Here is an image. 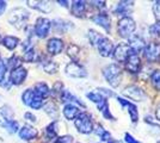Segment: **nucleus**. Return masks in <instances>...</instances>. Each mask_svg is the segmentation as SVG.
<instances>
[{
	"mask_svg": "<svg viewBox=\"0 0 160 143\" xmlns=\"http://www.w3.org/2000/svg\"><path fill=\"white\" fill-rule=\"evenodd\" d=\"M97 48H98L99 54L102 55V56H104V57L110 56L113 51L112 42L110 41L109 38H107V37H102V40H100V41L98 42V44H97Z\"/></svg>",
	"mask_w": 160,
	"mask_h": 143,
	"instance_id": "9d476101",
	"label": "nucleus"
},
{
	"mask_svg": "<svg viewBox=\"0 0 160 143\" xmlns=\"http://www.w3.org/2000/svg\"><path fill=\"white\" fill-rule=\"evenodd\" d=\"M151 81L152 85L157 89H160V70H154L151 75Z\"/></svg>",
	"mask_w": 160,
	"mask_h": 143,
	"instance_id": "f704fd0d",
	"label": "nucleus"
},
{
	"mask_svg": "<svg viewBox=\"0 0 160 143\" xmlns=\"http://www.w3.org/2000/svg\"><path fill=\"white\" fill-rule=\"evenodd\" d=\"M86 97L91 100V102H96L97 105H99V104H102V102H104V100H107L103 95L100 94V93H98V92H90V93H87Z\"/></svg>",
	"mask_w": 160,
	"mask_h": 143,
	"instance_id": "2f4dec72",
	"label": "nucleus"
},
{
	"mask_svg": "<svg viewBox=\"0 0 160 143\" xmlns=\"http://www.w3.org/2000/svg\"><path fill=\"white\" fill-rule=\"evenodd\" d=\"M128 45H129V49H130V55H138V53L143 50L145 41L141 37H133Z\"/></svg>",
	"mask_w": 160,
	"mask_h": 143,
	"instance_id": "dca6fc26",
	"label": "nucleus"
},
{
	"mask_svg": "<svg viewBox=\"0 0 160 143\" xmlns=\"http://www.w3.org/2000/svg\"><path fill=\"white\" fill-rule=\"evenodd\" d=\"M92 4H96V6L98 7H103L104 4H105V1H92Z\"/></svg>",
	"mask_w": 160,
	"mask_h": 143,
	"instance_id": "3c124183",
	"label": "nucleus"
},
{
	"mask_svg": "<svg viewBox=\"0 0 160 143\" xmlns=\"http://www.w3.org/2000/svg\"><path fill=\"white\" fill-rule=\"evenodd\" d=\"M143 55L149 62L160 61V44L159 43H148L143 48Z\"/></svg>",
	"mask_w": 160,
	"mask_h": 143,
	"instance_id": "39448f33",
	"label": "nucleus"
},
{
	"mask_svg": "<svg viewBox=\"0 0 160 143\" xmlns=\"http://www.w3.org/2000/svg\"><path fill=\"white\" fill-rule=\"evenodd\" d=\"M149 32L154 37H160V21L155 23V24H153L152 26L149 27Z\"/></svg>",
	"mask_w": 160,
	"mask_h": 143,
	"instance_id": "4c0bfd02",
	"label": "nucleus"
},
{
	"mask_svg": "<svg viewBox=\"0 0 160 143\" xmlns=\"http://www.w3.org/2000/svg\"><path fill=\"white\" fill-rule=\"evenodd\" d=\"M124 141L127 143H141L140 141H138L135 137H133L130 134H128V132L124 134Z\"/></svg>",
	"mask_w": 160,
	"mask_h": 143,
	"instance_id": "37998d69",
	"label": "nucleus"
},
{
	"mask_svg": "<svg viewBox=\"0 0 160 143\" xmlns=\"http://www.w3.org/2000/svg\"><path fill=\"white\" fill-rule=\"evenodd\" d=\"M126 68L130 73H138L141 68V60L138 55H129V57L126 61Z\"/></svg>",
	"mask_w": 160,
	"mask_h": 143,
	"instance_id": "f8f14e48",
	"label": "nucleus"
},
{
	"mask_svg": "<svg viewBox=\"0 0 160 143\" xmlns=\"http://www.w3.org/2000/svg\"><path fill=\"white\" fill-rule=\"evenodd\" d=\"M35 93L41 97V98H46L49 93H50V89L48 87V85L46 82H38L35 85Z\"/></svg>",
	"mask_w": 160,
	"mask_h": 143,
	"instance_id": "4be33fe9",
	"label": "nucleus"
},
{
	"mask_svg": "<svg viewBox=\"0 0 160 143\" xmlns=\"http://www.w3.org/2000/svg\"><path fill=\"white\" fill-rule=\"evenodd\" d=\"M58 143H73V137L72 136H62L58 138Z\"/></svg>",
	"mask_w": 160,
	"mask_h": 143,
	"instance_id": "c03bdc74",
	"label": "nucleus"
},
{
	"mask_svg": "<svg viewBox=\"0 0 160 143\" xmlns=\"http://www.w3.org/2000/svg\"><path fill=\"white\" fill-rule=\"evenodd\" d=\"M134 2L133 1H120L115 10H113V13L115 14H122L124 17H128V14L133 11Z\"/></svg>",
	"mask_w": 160,
	"mask_h": 143,
	"instance_id": "ddd939ff",
	"label": "nucleus"
},
{
	"mask_svg": "<svg viewBox=\"0 0 160 143\" xmlns=\"http://www.w3.org/2000/svg\"><path fill=\"white\" fill-rule=\"evenodd\" d=\"M153 11H154L155 17H157V19H159V21H160V0H159V1H155V2H154Z\"/></svg>",
	"mask_w": 160,
	"mask_h": 143,
	"instance_id": "79ce46f5",
	"label": "nucleus"
},
{
	"mask_svg": "<svg viewBox=\"0 0 160 143\" xmlns=\"http://www.w3.org/2000/svg\"><path fill=\"white\" fill-rule=\"evenodd\" d=\"M103 75L112 87H117L122 79V70L118 64L111 63L103 68Z\"/></svg>",
	"mask_w": 160,
	"mask_h": 143,
	"instance_id": "f257e3e1",
	"label": "nucleus"
},
{
	"mask_svg": "<svg viewBox=\"0 0 160 143\" xmlns=\"http://www.w3.org/2000/svg\"><path fill=\"white\" fill-rule=\"evenodd\" d=\"M97 107H98V110L102 112V115L105 117L107 119L113 121V117L111 116V113H110V111H109V104H108L107 100H104V102H102V104H99V105H97Z\"/></svg>",
	"mask_w": 160,
	"mask_h": 143,
	"instance_id": "bb28decb",
	"label": "nucleus"
},
{
	"mask_svg": "<svg viewBox=\"0 0 160 143\" xmlns=\"http://www.w3.org/2000/svg\"><path fill=\"white\" fill-rule=\"evenodd\" d=\"M28 4L32 8H36V10H38L41 12H44V13H48L53 10V5L49 1H28Z\"/></svg>",
	"mask_w": 160,
	"mask_h": 143,
	"instance_id": "a211bd4d",
	"label": "nucleus"
},
{
	"mask_svg": "<svg viewBox=\"0 0 160 143\" xmlns=\"http://www.w3.org/2000/svg\"><path fill=\"white\" fill-rule=\"evenodd\" d=\"M0 125L2 126V128H5L7 130V132H10V134H14L18 128H19V125H18V122H16V121H5V122H0Z\"/></svg>",
	"mask_w": 160,
	"mask_h": 143,
	"instance_id": "b1692460",
	"label": "nucleus"
},
{
	"mask_svg": "<svg viewBox=\"0 0 160 143\" xmlns=\"http://www.w3.org/2000/svg\"><path fill=\"white\" fill-rule=\"evenodd\" d=\"M75 128L81 134H90L93 130V123L91 121V117L86 112H81L78 115L77 119L74 121Z\"/></svg>",
	"mask_w": 160,
	"mask_h": 143,
	"instance_id": "7ed1b4c3",
	"label": "nucleus"
},
{
	"mask_svg": "<svg viewBox=\"0 0 160 143\" xmlns=\"http://www.w3.org/2000/svg\"><path fill=\"white\" fill-rule=\"evenodd\" d=\"M54 27L56 31H60V32H65L66 30L73 27V23L71 21H62V19H56L54 21Z\"/></svg>",
	"mask_w": 160,
	"mask_h": 143,
	"instance_id": "5701e85b",
	"label": "nucleus"
},
{
	"mask_svg": "<svg viewBox=\"0 0 160 143\" xmlns=\"http://www.w3.org/2000/svg\"><path fill=\"white\" fill-rule=\"evenodd\" d=\"M28 19H29V12H28L25 8H23V7L13 8V10L10 12V16H8L10 23L17 27L23 26L24 23H25Z\"/></svg>",
	"mask_w": 160,
	"mask_h": 143,
	"instance_id": "20e7f679",
	"label": "nucleus"
},
{
	"mask_svg": "<svg viewBox=\"0 0 160 143\" xmlns=\"http://www.w3.org/2000/svg\"><path fill=\"white\" fill-rule=\"evenodd\" d=\"M92 21L97 24V25H99L102 26L103 29H105L107 31H110V27H111V19H110V17L108 16L107 13H98L96 14L94 17H92Z\"/></svg>",
	"mask_w": 160,
	"mask_h": 143,
	"instance_id": "2eb2a0df",
	"label": "nucleus"
},
{
	"mask_svg": "<svg viewBox=\"0 0 160 143\" xmlns=\"http://www.w3.org/2000/svg\"><path fill=\"white\" fill-rule=\"evenodd\" d=\"M24 117H25V119H28V121H31V122H36V117L33 116L31 112H27V113L24 115Z\"/></svg>",
	"mask_w": 160,
	"mask_h": 143,
	"instance_id": "49530a36",
	"label": "nucleus"
},
{
	"mask_svg": "<svg viewBox=\"0 0 160 143\" xmlns=\"http://www.w3.org/2000/svg\"><path fill=\"white\" fill-rule=\"evenodd\" d=\"M8 64L13 69L18 68V67H20V59L18 56H13V57H11V59L8 60Z\"/></svg>",
	"mask_w": 160,
	"mask_h": 143,
	"instance_id": "58836bf2",
	"label": "nucleus"
},
{
	"mask_svg": "<svg viewBox=\"0 0 160 143\" xmlns=\"http://www.w3.org/2000/svg\"><path fill=\"white\" fill-rule=\"evenodd\" d=\"M88 40H90V42H91L93 45H97V44H98V42L102 40V36H100L97 31H94V30H90V31H88Z\"/></svg>",
	"mask_w": 160,
	"mask_h": 143,
	"instance_id": "72a5a7b5",
	"label": "nucleus"
},
{
	"mask_svg": "<svg viewBox=\"0 0 160 143\" xmlns=\"http://www.w3.org/2000/svg\"><path fill=\"white\" fill-rule=\"evenodd\" d=\"M104 131H105V130L103 129L100 125H98V126H97V129H96V134H97V135H99V136H102Z\"/></svg>",
	"mask_w": 160,
	"mask_h": 143,
	"instance_id": "09e8293b",
	"label": "nucleus"
},
{
	"mask_svg": "<svg viewBox=\"0 0 160 143\" xmlns=\"http://www.w3.org/2000/svg\"><path fill=\"white\" fill-rule=\"evenodd\" d=\"M135 30L136 24L130 17H122L117 23V31L122 38H132Z\"/></svg>",
	"mask_w": 160,
	"mask_h": 143,
	"instance_id": "f03ea898",
	"label": "nucleus"
},
{
	"mask_svg": "<svg viewBox=\"0 0 160 143\" xmlns=\"http://www.w3.org/2000/svg\"><path fill=\"white\" fill-rule=\"evenodd\" d=\"M110 137H111V134L105 130V131L103 132V135L100 136V140H102V141H109V138H110Z\"/></svg>",
	"mask_w": 160,
	"mask_h": 143,
	"instance_id": "a18cd8bd",
	"label": "nucleus"
},
{
	"mask_svg": "<svg viewBox=\"0 0 160 143\" xmlns=\"http://www.w3.org/2000/svg\"><path fill=\"white\" fill-rule=\"evenodd\" d=\"M108 143H115V141H108Z\"/></svg>",
	"mask_w": 160,
	"mask_h": 143,
	"instance_id": "5fc2aeb1",
	"label": "nucleus"
},
{
	"mask_svg": "<svg viewBox=\"0 0 160 143\" xmlns=\"http://www.w3.org/2000/svg\"><path fill=\"white\" fill-rule=\"evenodd\" d=\"M5 8H6V2L5 1H0V14L5 11Z\"/></svg>",
	"mask_w": 160,
	"mask_h": 143,
	"instance_id": "8fccbe9b",
	"label": "nucleus"
},
{
	"mask_svg": "<svg viewBox=\"0 0 160 143\" xmlns=\"http://www.w3.org/2000/svg\"><path fill=\"white\" fill-rule=\"evenodd\" d=\"M42 105H43V98H41V97H38V95L36 94L35 98L32 99L31 104H30V107L35 110H38L42 107Z\"/></svg>",
	"mask_w": 160,
	"mask_h": 143,
	"instance_id": "c9c22d12",
	"label": "nucleus"
},
{
	"mask_svg": "<svg viewBox=\"0 0 160 143\" xmlns=\"http://www.w3.org/2000/svg\"><path fill=\"white\" fill-rule=\"evenodd\" d=\"M113 59L118 62H126L130 55V49L128 44H118L112 51Z\"/></svg>",
	"mask_w": 160,
	"mask_h": 143,
	"instance_id": "1a4fd4ad",
	"label": "nucleus"
},
{
	"mask_svg": "<svg viewBox=\"0 0 160 143\" xmlns=\"http://www.w3.org/2000/svg\"><path fill=\"white\" fill-rule=\"evenodd\" d=\"M79 113H80V110L78 109V106H75L73 104H67L66 106L63 107V115L69 121L75 119Z\"/></svg>",
	"mask_w": 160,
	"mask_h": 143,
	"instance_id": "aec40b11",
	"label": "nucleus"
},
{
	"mask_svg": "<svg viewBox=\"0 0 160 143\" xmlns=\"http://www.w3.org/2000/svg\"><path fill=\"white\" fill-rule=\"evenodd\" d=\"M61 102H69V104H72V102H77L78 105L82 106V107H85V104L81 102L78 97L73 95L69 91H66V89H63V91L61 92Z\"/></svg>",
	"mask_w": 160,
	"mask_h": 143,
	"instance_id": "6ab92c4d",
	"label": "nucleus"
},
{
	"mask_svg": "<svg viewBox=\"0 0 160 143\" xmlns=\"http://www.w3.org/2000/svg\"><path fill=\"white\" fill-rule=\"evenodd\" d=\"M98 93H100V94L103 95L105 99H107L108 97H113V93L110 91V89H108V88H103V87H100V88H98Z\"/></svg>",
	"mask_w": 160,
	"mask_h": 143,
	"instance_id": "a19ab883",
	"label": "nucleus"
},
{
	"mask_svg": "<svg viewBox=\"0 0 160 143\" xmlns=\"http://www.w3.org/2000/svg\"><path fill=\"white\" fill-rule=\"evenodd\" d=\"M44 110H46V112L48 113V116L52 117L53 119H56L59 117V111H58V107L55 106L54 102H48L47 105L44 106Z\"/></svg>",
	"mask_w": 160,
	"mask_h": 143,
	"instance_id": "a878e982",
	"label": "nucleus"
},
{
	"mask_svg": "<svg viewBox=\"0 0 160 143\" xmlns=\"http://www.w3.org/2000/svg\"><path fill=\"white\" fill-rule=\"evenodd\" d=\"M56 128V122H53L50 123L49 125L47 126V135L48 137H50V138H54V137L56 136V134H58V130L55 129Z\"/></svg>",
	"mask_w": 160,
	"mask_h": 143,
	"instance_id": "e433bc0d",
	"label": "nucleus"
},
{
	"mask_svg": "<svg viewBox=\"0 0 160 143\" xmlns=\"http://www.w3.org/2000/svg\"><path fill=\"white\" fill-rule=\"evenodd\" d=\"M123 95H126L127 98L132 99L134 102H142V100H145V98H146L145 92H143L140 87L135 86V85H132V86L126 87L124 91H123Z\"/></svg>",
	"mask_w": 160,
	"mask_h": 143,
	"instance_id": "423d86ee",
	"label": "nucleus"
},
{
	"mask_svg": "<svg viewBox=\"0 0 160 143\" xmlns=\"http://www.w3.org/2000/svg\"><path fill=\"white\" fill-rule=\"evenodd\" d=\"M0 115L4 117L5 121H13V111L7 105L0 107Z\"/></svg>",
	"mask_w": 160,
	"mask_h": 143,
	"instance_id": "c756f323",
	"label": "nucleus"
},
{
	"mask_svg": "<svg viewBox=\"0 0 160 143\" xmlns=\"http://www.w3.org/2000/svg\"><path fill=\"white\" fill-rule=\"evenodd\" d=\"M155 117H157L158 121H160V106L157 109V111H155Z\"/></svg>",
	"mask_w": 160,
	"mask_h": 143,
	"instance_id": "603ef678",
	"label": "nucleus"
},
{
	"mask_svg": "<svg viewBox=\"0 0 160 143\" xmlns=\"http://www.w3.org/2000/svg\"><path fill=\"white\" fill-rule=\"evenodd\" d=\"M86 11V2L85 1H80V0H77V1H73V5H72V13L75 16V17H82L84 13Z\"/></svg>",
	"mask_w": 160,
	"mask_h": 143,
	"instance_id": "412c9836",
	"label": "nucleus"
},
{
	"mask_svg": "<svg viewBox=\"0 0 160 143\" xmlns=\"http://www.w3.org/2000/svg\"><path fill=\"white\" fill-rule=\"evenodd\" d=\"M48 53L52 55H58L60 54L63 49V42L61 41L60 38H50L48 41L47 44Z\"/></svg>",
	"mask_w": 160,
	"mask_h": 143,
	"instance_id": "4468645a",
	"label": "nucleus"
},
{
	"mask_svg": "<svg viewBox=\"0 0 160 143\" xmlns=\"http://www.w3.org/2000/svg\"><path fill=\"white\" fill-rule=\"evenodd\" d=\"M35 95H36V93H35L33 89H25L24 93L22 94V100H23V102H24L25 105L30 106V104H31L32 99L35 98Z\"/></svg>",
	"mask_w": 160,
	"mask_h": 143,
	"instance_id": "cd10ccee",
	"label": "nucleus"
},
{
	"mask_svg": "<svg viewBox=\"0 0 160 143\" xmlns=\"http://www.w3.org/2000/svg\"><path fill=\"white\" fill-rule=\"evenodd\" d=\"M24 60L28 62H36L38 60V55H37V53L33 50L32 48H30V49H27V50H25Z\"/></svg>",
	"mask_w": 160,
	"mask_h": 143,
	"instance_id": "473e14b6",
	"label": "nucleus"
},
{
	"mask_svg": "<svg viewBox=\"0 0 160 143\" xmlns=\"http://www.w3.org/2000/svg\"><path fill=\"white\" fill-rule=\"evenodd\" d=\"M157 143H160V141H158V142H157Z\"/></svg>",
	"mask_w": 160,
	"mask_h": 143,
	"instance_id": "4d7b16f0",
	"label": "nucleus"
},
{
	"mask_svg": "<svg viewBox=\"0 0 160 143\" xmlns=\"http://www.w3.org/2000/svg\"><path fill=\"white\" fill-rule=\"evenodd\" d=\"M42 66H43V69L49 74H54L58 70V64L54 61H50V60H44Z\"/></svg>",
	"mask_w": 160,
	"mask_h": 143,
	"instance_id": "c85d7f7f",
	"label": "nucleus"
},
{
	"mask_svg": "<svg viewBox=\"0 0 160 143\" xmlns=\"http://www.w3.org/2000/svg\"><path fill=\"white\" fill-rule=\"evenodd\" d=\"M50 26H52V21L49 19L38 18L36 21V25H35V34L40 38H44V37H47L48 32L50 30Z\"/></svg>",
	"mask_w": 160,
	"mask_h": 143,
	"instance_id": "0eeeda50",
	"label": "nucleus"
},
{
	"mask_svg": "<svg viewBox=\"0 0 160 143\" xmlns=\"http://www.w3.org/2000/svg\"><path fill=\"white\" fill-rule=\"evenodd\" d=\"M28 75V72L25 68H22V67H18V68H14L11 74H10V80L13 85H22L25 78Z\"/></svg>",
	"mask_w": 160,
	"mask_h": 143,
	"instance_id": "9b49d317",
	"label": "nucleus"
},
{
	"mask_svg": "<svg viewBox=\"0 0 160 143\" xmlns=\"http://www.w3.org/2000/svg\"><path fill=\"white\" fill-rule=\"evenodd\" d=\"M61 88H62V83H61L60 81L56 82V83H55V86H54V91H55V92H62Z\"/></svg>",
	"mask_w": 160,
	"mask_h": 143,
	"instance_id": "de8ad7c7",
	"label": "nucleus"
},
{
	"mask_svg": "<svg viewBox=\"0 0 160 143\" xmlns=\"http://www.w3.org/2000/svg\"><path fill=\"white\" fill-rule=\"evenodd\" d=\"M58 2H59L60 5H62L63 7H67V6H68V1H61V0H59Z\"/></svg>",
	"mask_w": 160,
	"mask_h": 143,
	"instance_id": "864d4df0",
	"label": "nucleus"
},
{
	"mask_svg": "<svg viewBox=\"0 0 160 143\" xmlns=\"http://www.w3.org/2000/svg\"><path fill=\"white\" fill-rule=\"evenodd\" d=\"M115 143H122V142H115Z\"/></svg>",
	"mask_w": 160,
	"mask_h": 143,
	"instance_id": "6e6d98bb",
	"label": "nucleus"
},
{
	"mask_svg": "<svg viewBox=\"0 0 160 143\" xmlns=\"http://www.w3.org/2000/svg\"><path fill=\"white\" fill-rule=\"evenodd\" d=\"M19 137L22 140H25V141H29V140H33L35 137L38 135V131L32 128V126H30V125H25V126H23L22 129L19 130Z\"/></svg>",
	"mask_w": 160,
	"mask_h": 143,
	"instance_id": "f3484780",
	"label": "nucleus"
},
{
	"mask_svg": "<svg viewBox=\"0 0 160 143\" xmlns=\"http://www.w3.org/2000/svg\"><path fill=\"white\" fill-rule=\"evenodd\" d=\"M18 43H19V40H18L17 37H13V36H6V37L2 40V44H4L7 49H10V50H13L14 48L18 45Z\"/></svg>",
	"mask_w": 160,
	"mask_h": 143,
	"instance_id": "393cba45",
	"label": "nucleus"
},
{
	"mask_svg": "<svg viewBox=\"0 0 160 143\" xmlns=\"http://www.w3.org/2000/svg\"><path fill=\"white\" fill-rule=\"evenodd\" d=\"M127 107H128V111H129V116H130V119H132L134 123L138 122V119H139V111H138V106H136L135 104H132V102H129Z\"/></svg>",
	"mask_w": 160,
	"mask_h": 143,
	"instance_id": "7c9ffc66",
	"label": "nucleus"
},
{
	"mask_svg": "<svg viewBox=\"0 0 160 143\" xmlns=\"http://www.w3.org/2000/svg\"><path fill=\"white\" fill-rule=\"evenodd\" d=\"M66 74L72 78H86L87 72L82 66H80L77 62H71L66 67Z\"/></svg>",
	"mask_w": 160,
	"mask_h": 143,
	"instance_id": "6e6552de",
	"label": "nucleus"
},
{
	"mask_svg": "<svg viewBox=\"0 0 160 143\" xmlns=\"http://www.w3.org/2000/svg\"><path fill=\"white\" fill-rule=\"evenodd\" d=\"M6 70H7V68H6L5 62L0 59V82L4 81V78H5V74H6Z\"/></svg>",
	"mask_w": 160,
	"mask_h": 143,
	"instance_id": "ea45409f",
	"label": "nucleus"
}]
</instances>
